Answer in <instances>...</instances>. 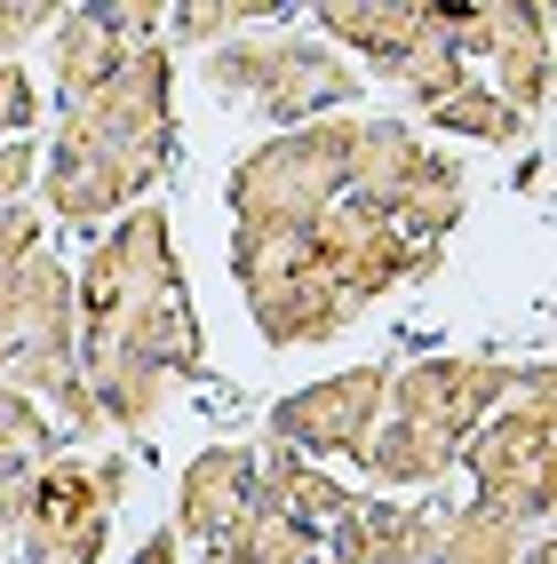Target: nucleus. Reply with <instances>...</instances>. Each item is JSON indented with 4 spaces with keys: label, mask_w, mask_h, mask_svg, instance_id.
<instances>
[{
    "label": "nucleus",
    "mask_w": 557,
    "mask_h": 564,
    "mask_svg": "<svg viewBox=\"0 0 557 564\" xmlns=\"http://www.w3.org/2000/svg\"><path fill=\"white\" fill-rule=\"evenodd\" d=\"M72 318H81V382L111 366H152L168 382L207 373V334L192 311V279L175 262V223L160 199L104 223V239L72 271Z\"/></svg>",
    "instance_id": "obj_1"
},
{
    "label": "nucleus",
    "mask_w": 557,
    "mask_h": 564,
    "mask_svg": "<svg viewBox=\"0 0 557 564\" xmlns=\"http://www.w3.org/2000/svg\"><path fill=\"white\" fill-rule=\"evenodd\" d=\"M168 160H175V56L143 41L120 64V80L64 104L56 135L41 143V199L56 223L96 231V223L143 207Z\"/></svg>",
    "instance_id": "obj_2"
},
{
    "label": "nucleus",
    "mask_w": 557,
    "mask_h": 564,
    "mask_svg": "<svg viewBox=\"0 0 557 564\" xmlns=\"http://www.w3.org/2000/svg\"><path fill=\"white\" fill-rule=\"evenodd\" d=\"M351 135H358V111H334V120L287 128L271 143H255V152H239L232 175H223L232 231L303 239L311 223L351 192Z\"/></svg>",
    "instance_id": "obj_3"
},
{
    "label": "nucleus",
    "mask_w": 557,
    "mask_h": 564,
    "mask_svg": "<svg viewBox=\"0 0 557 564\" xmlns=\"http://www.w3.org/2000/svg\"><path fill=\"white\" fill-rule=\"evenodd\" d=\"M200 80L215 104H255L264 120L287 128H311V120H334V111H351L366 96L358 64L334 56L326 41H311V32H271V41H223L200 56Z\"/></svg>",
    "instance_id": "obj_4"
},
{
    "label": "nucleus",
    "mask_w": 557,
    "mask_h": 564,
    "mask_svg": "<svg viewBox=\"0 0 557 564\" xmlns=\"http://www.w3.org/2000/svg\"><path fill=\"white\" fill-rule=\"evenodd\" d=\"M478 494L502 517H517L526 533H542L549 509H557V422H549V366L542 358H517V390L470 430L462 462Z\"/></svg>",
    "instance_id": "obj_5"
},
{
    "label": "nucleus",
    "mask_w": 557,
    "mask_h": 564,
    "mask_svg": "<svg viewBox=\"0 0 557 564\" xmlns=\"http://www.w3.org/2000/svg\"><path fill=\"white\" fill-rule=\"evenodd\" d=\"M136 494V462L128 454H64L32 477L24 517H17V549L24 564H96L111 549V517Z\"/></svg>",
    "instance_id": "obj_6"
},
{
    "label": "nucleus",
    "mask_w": 557,
    "mask_h": 564,
    "mask_svg": "<svg viewBox=\"0 0 557 564\" xmlns=\"http://www.w3.org/2000/svg\"><path fill=\"white\" fill-rule=\"evenodd\" d=\"M232 286L247 294V318L271 350H311L334 343L351 326V303L326 286L303 239H271V231H232Z\"/></svg>",
    "instance_id": "obj_7"
},
{
    "label": "nucleus",
    "mask_w": 557,
    "mask_h": 564,
    "mask_svg": "<svg viewBox=\"0 0 557 564\" xmlns=\"http://www.w3.org/2000/svg\"><path fill=\"white\" fill-rule=\"evenodd\" d=\"M303 247H311V262L326 271V286L351 303V318H358V311H375V303H390L398 286H430V279L446 271V247L398 239L358 192L334 199V207L311 223V231H303Z\"/></svg>",
    "instance_id": "obj_8"
},
{
    "label": "nucleus",
    "mask_w": 557,
    "mask_h": 564,
    "mask_svg": "<svg viewBox=\"0 0 557 564\" xmlns=\"http://www.w3.org/2000/svg\"><path fill=\"white\" fill-rule=\"evenodd\" d=\"M517 390V358L502 350H470V358H415V366H390V390L383 413L390 422H415L422 437H438L446 454L462 462L470 430Z\"/></svg>",
    "instance_id": "obj_9"
},
{
    "label": "nucleus",
    "mask_w": 557,
    "mask_h": 564,
    "mask_svg": "<svg viewBox=\"0 0 557 564\" xmlns=\"http://www.w3.org/2000/svg\"><path fill=\"white\" fill-rule=\"evenodd\" d=\"M446 48L462 64L470 56H494V96L517 111V120H534L549 104V9L534 0H494V9H446Z\"/></svg>",
    "instance_id": "obj_10"
},
{
    "label": "nucleus",
    "mask_w": 557,
    "mask_h": 564,
    "mask_svg": "<svg viewBox=\"0 0 557 564\" xmlns=\"http://www.w3.org/2000/svg\"><path fill=\"white\" fill-rule=\"evenodd\" d=\"M383 390H390V366H343L326 382H303L287 390L271 413H264V437L287 445V454H358V437L383 422Z\"/></svg>",
    "instance_id": "obj_11"
},
{
    "label": "nucleus",
    "mask_w": 557,
    "mask_h": 564,
    "mask_svg": "<svg viewBox=\"0 0 557 564\" xmlns=\"http://www.w3.org/2000/svg\"><path fill=\"white\" fill-rule=\"evenodd\" d=\"M49 32H56V48H49L56 96L81 104V96H96L104 80H120V64H128L143 41H160V9H152V0H88V9H64Z\"/></svg>",
    "instance_id": "obj_12"
},
{
    "label": "nucleus",
    "mask_w": 557,
    "mask_h": 564,
    "mask_svg": "<svg viewBox=\"0 0 557 564\" xmlns=\"http://www.w3.org/2000/svg\"><path fill=\"white\" fill-rule=\"evenodd\" d=\"M438 24H446L438 0H326V9H311V41H326L334 56H351V64L375 72V80H390L415 48L446 41Z\"/></svg>",
    "instance_id": "obj_13"
},
{
    "label": "nucleus",
    "mask_w": 557,
    "mask_h": 564,
    "mask_svg": "<svg viewBox=\"0 0 557 564\" xmlns=\"http://www.w3.org/2000/svg\"><path fill=\"white\" fill-rule=\"evenodd\" d=\"M438 524H446V501L422 509V501H390V494H351V509L319 533V556H334V564H430Z\"/></svg>",
    "instance_id": "obj_14"
},
{
    "label": "nucleus",
    "mask_w": 557,
    "mask_h": 564,
    "mask_svg": "<svg viewBox=\"0 0 557 564\" xmlns=\"http://www.w3.org/2000/svg\"><path fill=\"white\" fill-rule=\"evenodd\" d=\"M255 494H264V485H255V445H239V437L200 445V454L183 462V477H175V541H192L207 556L255 509Z\"/></svg>",
    "instance_id": "obj_15"
},
{
    "label": "nucleus",
    "mask_w": 557,
    "mask_h": 564,
    "mask_svg": "<svg viewBox=\"0 0 557 564\" xmlns=\"http://www.w3.org/2000/svg\"><path fill=\"white\" fill-rule=\"evenodd\" d=\"M56 454H64V437H56L49 413L32 398H17V390H0V533H9V541H17V517H24L32 477H41Z\"/></svg>",
    "instance_id": "obj_16"
},
{
    "label": "nucleus",
    "mask_w": 557,
    "mask_h": 564,
    "mask_svg": "<svg viewBox=\"0 0 557 564\" xmlns=\"http://www.w3.org/2000/svg\"><path fill=\"white\" fill-rule=\"evenodd\" d=\"M207 564H319V533L271 494H255V509L207 549Z\"/></svg>",
    "instance_id": "obj_17"
},
{
    "label": "nucleus",
    "mask_w": 557,
    "mask_h": 564,
    "mask_svg": "<svg viewBox=\"0 0 557 564\" xmlns=\"http://www.w3.org/2000/svg\"><path fill=\"white\" fill-rule=\"evenodd\" d=\"M255 485H264L279 509H294V517L311 524V533H326V524L351 509V485H334L319 462L287 454V445H271V437H255Z\"/></svg>",
    "instance_id": "obj_18"
},
{
    "label": "nucleus",
    "mask_w": 557,
    "mask_h": 564,
    "mask_svg": "<svg viewBox=\"0 0 557 564\" xmlns=\"http://www.w3.org/2000/svg\"><path fill=\"white\" fill-rule=\"evenodd\" d=\"M287 0H175L160 9V48H223V41H247L255 24H279Z\"/></svg>",
    "instance_id": "obj_19"
},
{
    "label": "nucleus",
    "mask_w": 557,
    "mask_h": 564,
    "mask_svg": "<svg viewBox=\"0 0 557 564\" xmlns=\"http://www.w3.org/2000/svg\"><path fill=\"white\" fill-rule=\"evenodd\" d=\"M534 533L517 517L486 509V501H454L438 524V556L430 564H517V549H526Z\"/></svg>",
    "instance_id": "obj_20"
},
{
    "label": "nucleus",
    "mask_w": 557,
    "mask_h": 564,
    "mask_svg": "<svg viewBox=\"0 0 557 564\" xmlns=\"http://www.w3.org/2000/svg\"><path fill=\"white\" fill-rule=\"evenodd\" d=\"M430 128L438 135H470V143H494V152H502V143H526L534 135V120H517V111L486 88V80H462L454 96H446L438 111H430Z\"/></svg>",
    "instance_id": "obj_21"
},
{
    "label": "nucleus",
    "mask_w": 557,
    "mask_h": 564,
    "mask_svg": "<svg viewBox=\"0 0 557 564\" xmlns=\"http://www.w3.org/2000/svg\"><path fill=\"white\" fill-rule=\"evenodd\" d=\"M470 80V64L454 56V48H446V41H430V48H415V56H406L398 72H390V88L406 96V111H415V120H430V111L446 104V96H454Z\"/></svg>",
    "instance_id": "obj_22"
},
{
    "label": "nucleus",
    "mask_w": 557,
    "mask_h": 564,
    "mask_svg": "<svg viewBox=\"0 0 557 564\" xmlns=\"http://www.w3.org/2000/svg\"><path fill=\"white\" fill-rule=\"evenodd\" d=\"M41 247H49V239H41V207H0V294H9V279H17ZM0 373H9V326H0Z\"/></svg>",
    "instance_id": "obj_23"
},
{
    "label": "nucleus",
    "mask_w": 557,
    "mask_h": 564,
    "mask_svg": "<svg viewBox=\"0 0 557 564\" xmlns=\"http://www.w3.org/2000/svg\"><path fill=\"white\" fill-rule=\"evenodd\" d=\"M41 128V80L24 64H0V143H17Z\"/></svg>",
    "instance_id": "obj_24"
},
{
    "label": "nucleus",
    "mask_w": 557,
    "mask_h": 564,
    "mask_svg": "<svg viewBox=\"0 0 557 564\" xmlns=\"http://www.w3.org/2000/svg\"><path fill=\"white\" fill-rule=\"evenodd\" d=\"M56 24L49 0H0V64H17L24 41H41V32Z\"/></svg>",
    "instance_id": "obj_25"
},
{
    "label": "nucleus",
    "mask_w": 557,
    "mask_h": 564,
    "mask_svg": "<svg viewBox=\"0 0 557 564\" xmlns=\"http://www.w3.org/2000/svg\"><path fill=\"white\" fill-rule=\"evenodd\" d=\"M32 183H41V143H32V135L0 143V207H24Z\"/></svg>",
    "instance_id": "obj_26"
},
{
    "label": "nucleus",
    "mask_w": 557,
    "mask_h": 564,
    "mask_svg": "<svg viewBox=\"0 0 557 564\" xmlns=\"http://www.w3.org/2000/svg\"><path fill=\"white\" fill-rule=\"evenodd\" d=\"M128 564H183V541H175V524H152L136 549H128Z\"/></svg>",
    "instance_id": "obj_27"
},
{
    "label": "nucleus",
    "mask_w": 557,
    "mask_h": 564,
    "mask_svg": "<svg viewBox=\"0 0 557 564\" xmlns=\"http://www.w3.org/2000/svg\"><path fill=\"white\" fill-rule=\"evenodd\" d=\"M517 564H557V541H549V533H534L526 549H517Z\"/></svg>",
    "instance_id": "obj_28"
}]
</instances>
